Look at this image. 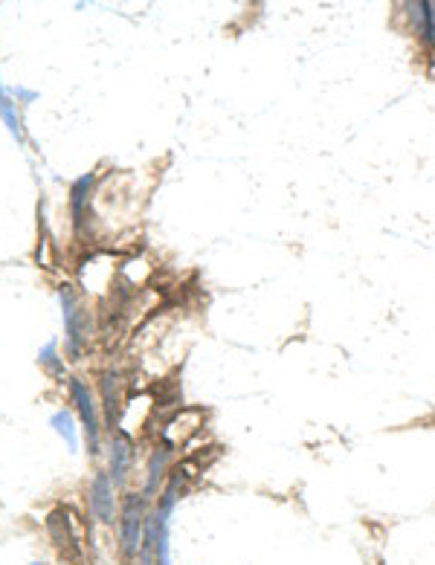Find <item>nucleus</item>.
I'll use <instances>...</instances> for the list:
<instances>
[{
    "instance_id": "3",
    "label": "nucleus",
    "mask_w": 435,
    "mask_h": 565,
    "mask_svg": "<svg viewBox=\"0 0 435 565\" xmlns=\"http://www.w3.org/2000/svg\"><path fill=\"white\" fill-rule=\"evenodd\" d=\"M58 296H61V304H64V325H67V348L70 354L76 357L81 342H84V328L87 325V316L79 310V302H76V293H73V285H61L58 287Z\"/></svg>"
},
{
    "instance_id": "8",
    "label": "nucleus",
    "mask_w": 435,
    "mask_h": 565,
    "mask_svg": "<svg viewBox=\"0 0 435 565\" xmlns=\"http://www.w3.org/2000/svg\"><path fill=\"white\" fill-rule=\"evenodd\" d=\"M166 464H169V450L163 447V450H157L151 455V461H148V484H145V496H151L154 493V487H157V481L163 479V469H166ZM142 496V498H145Z\"/></svg>"
},
{
    "instance_id": "1",
    "label": "nucleus",
    "mask_w": 435,
    "mask_h": 565,
    "mask_svg": "<svg viewBox=\"0 0 435 565\" xmlns=\"http://www.w3.org/2000/svg\"><path fill=\"white\" fill-rule=\"evenodd\" d=\"M119 540L125 557H134L142 542V496H128L122 505V522H119Z\"/></svg>"
},
{
    "instance_id": "9",
    "label": "nucleus",
    "mask_w": 435,
    "mask_h": 565,
    "mask_svg": "<svg viewBox=\"0 0 435 565\" xmlns=\"http://www.w3.org/2000/svg\"><path fill=\"white\" fill-rule=\"evenodd\" d=\"M102 392H105V409H108V421H111L119 412V374H108L105 377Z\"/></svg>"
},
{
    "instance_id": "7",
    "label": "nucleus",
    "mask_w": 435,
    "mask_h": 565,
    "mask_svg": "<svg viewBox=\"0 0 435 565\" xmlns=\"http://www.w3.org/2000/svg\"><path fill=\"white\" fill-rule=\"evenodd\" d=\"M90 186H93V174H84V177H79V180L73 183V188H70V209H73V224H76V229H81V224H84V203H87Z\"/></svg>"
},
{
    "instance_id": "5",
    "label": "nucleus",
    "mask_w": 435,
    "mask_h": 565,
    "mask_svg": "<svg viewBox=\"0 0 435 565\" xmlns=\"http://www.w3.org/2000/svg\"><path fill=\"white\" fill-rule=\"evenodd\" d=\"M407 9H409V21H412V33H418L421 41L435 44V4H429V0H415Z\"/></svg>"
},
{
    "instance_id": "4",
    "label": "nucleus",
    "mask_w": 435,
    "mask_h": 565,
    "mask_svg": "<svg viewBox=\"0 0 435 565\" xmlns=\"http://www.w3.org/2000/svg\"><path fill=\"white\" fill-rule=\"evenodd\" d=\"M90 510L99 522H113V479L108 473H99L90 484Z\"/></svg>"
},
{
    "instance_id": "12",
    "label": "nucleus",
    "mask_w": 435,
    "mask_h": 565,
    "mask_svg": "<svg viewBox=\"0 0 435 565\" xmlns=\"http://www.w3.org/2000/svg\"><path fill=\"white\" fill-rule=\"evenodd\" d=\"M38 565H41V562H38Z\"/></svg>"
},
{
    "instance_id": "11",
    "label": "nucleus",
    "mask_w": 435,
    "mask_h": 565,
    "mask_svg": "<svg viewBox=\"0 0 435 565\" xmlns=\"http://www.w3.org/2000/svg\"><path fill=\"white\" fill-rule=\"evenodd\" d=\"M4 105H9V102H6V96H4V87H0V108H4Z\"/></svg>"
},
{
    "instance_id": "2",
    "label": "nucleus",
    "mask_w": 435,
    "mask_h": 565,
    "mask_svg": "<svg viewBox=\"0 0 435 565\" xmlns=\"http://www.w3.org/2000/svg\"><path fill=\"white\" fill-rule=\"evenodd\" d=\"M70 394L76 400V409L81 415L84 423V435H87V452L96 455L99 452V418H96V403L90 397V389L81 380H70Z\"/></svg>"
},
{
    "instance_id": "10",
    "label": "nucleus",
    "mask_w": 435,
    "mask_h": 565,
    "mask_svg": "<svg viewBox=\"0 0 435 565\" xmlns=\"http://www.w3.org/2000/svg\"><path fill=\"white\" fill-rule=\"evenodd\" d=\"M52 426H55L58 435H64V441L70 444V450L79 447V438H76V429H73V418H70V412H55V415H52Z\"/></svg>"
},
{
    "instance_id": "6",
    "label": "nucleus",
    "mask_w": 435,
    "mask_h": 565,
    "mask_svg": "<svg viewBox=\"0 0 435 565\" xmlns=\"http://www.w3.org/2000/svg\"><path fill=\"white\" fill-rule=\"evenodd\" d=\"M131 458H134V447H131V441L125 435H119L116 441L111 444V479L119 484V481H125V473H128V464H131Z\"/></svg>"
}]
</instances>
